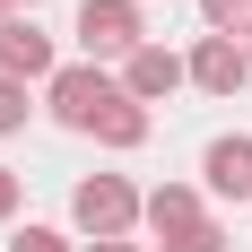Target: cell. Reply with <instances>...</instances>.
Wrapping results in <instances>:
<instances>
[{"label": "cell", "mask_w": 252, "mask_h": 252, "mask_svg": "<svg viewBox=\"0 0 252 252\" xmlns=\"http://www.w3.org/2000/svg\"><path fill=\"white\" fill-rule=\"evenodd\" d=\"M113 104H122V78L104 70V61H61V70L44 78V113L61 130H96Z\"/></svg>", "instance_id": "1"}, {"label": "cell", "mask_w": 252, "mask_h": 252, "mask_svg": "<svg viewBox=\"0 0 252 252\" xmlns=\"http://www.w3.org/2000/svg\"><path fill=\"white\" fill-rule=\"evenodd\" d=\"M139 209H148V191L130 174H87L70 191V226L87 235V244H122V235H139Z\"/></svg>", "instance_id": "2"}, {"label": "cell", "mask_w": 252, "mask_h": 252, "mask_svg": "<svg viewBox=\"0 0 252 252\" xmlns=\"http://www.w3.org/2000/svg\"><path fill=\"white\" fill-rule=\"evenodd\" d=\"M148 44V9L139 0H78V52L87 61H130Z\"/></svg>", "instance_id": "3"}, {"label": "cell", "mask_w": 252, "mask_h": 252, "mask_svg": "<svg viewBox=\"0 0 252 252\" xmlns=\"http://www.w3.org/2000/svg\"><path fill=\"white\" fill-rule=\"evenodd\" d=\"M52 70H61V52H52V35H44V26L26 18V9H18V18H0V78H18V87H44Z\"/></svg>", "instance_id": "4"}, {"label": "cell", "mask_w": 252, "mask_h": 252, "mask_svg": "<svg viewBox=\"0 0 252 252\" xmlns=\"http://www.w3.org/2000/svg\"><path fill=\"white\" fill-rule=\"evenodd\" d=\"M113 78H122V96H130V104H165L174 87H191V70H183V52H174V44H157V35H148L139 52H130V61H122Z\"/></svg>", "instance_id": "5"}, {"label": "cell", "mask_w": 252, "mask_h": 252, "mask_svg": "<svg viewBox=\"0 0 252 252\" xmlns=\"http://www.w3.org/2000/svg\"><path fill=\"white\" fill-rule=\"evenodd\" d=\"M183 70H191V87H200V96H244L252 52L235 44V35H200V44L183 52Z\"/></svg>", "instance_id": "6"}, {"label": "cell", "mask_w": 252, "mask_h": 252, "mask_svg": "<svg viewBox=\"0 0 252 252\" xmlns=\"http://www.w3.org/2000/svg\"><path fill=\"white\" fill-rule=\"evenodd\" d=\"M209 209H200V183H157L148 191V209H139V226L157 235V244H174V235H191Z\"/></svg>", "instance_id": "7"}, {"label": "cell", "mask_w": 252, "mask_h": 252, "mask_svg": "<svg viewBox=\"0 0 252 252\" xmlns=\"http://www.w3.org/2000/svg\"><path fill=\"white\" fill-rule=\"evenodd\" d=\"M200 174H209V191H218V200H252V139H244V130H226V139H209Z\"/></svg>", "instance_id": "8"}, {"label": "cell", "mask_w": 252, "mask_h": 252, "mask_svg": "<svg viewBox=\"0 0 252 252\" xmlns=\"http://www.w3.org/2000/svg\"><path fill=\"white\" fill-rule=\"evenodd\" d=\"M148 130H157V113H148V104H113V113H104V122H96V139H104V148H113V157H130V148H148Z\"/></svg>", "instance_id": "9"}, {"label": "cell", "mask_w": 252, "mask_h": 252, "mask_svg": "<svg viewBox=\"0 0 252 252\" xmlns=\"http://www.w3.org/2000/svg\"><path fill=\"white\" fill-rule=\"evenodd\" d=\"M200 26H209V35H235V44H244V35H252V0H200Z\"/></svg>", "instance_id": "10"}, {"label": "cell", "mask_w": 252, "mask_h": 252, "mask_svg": "<svg viewBox=\"0 0 252 252\" xmlns=\"http://www.w3.org/2000/svg\"><path fill=\"white\" fill-rule=\"evenodd\" d=\"M157 252H226V226H218V218H200L191 235H174V244H157Z\"/></svg>", "instance_id": "11"}, {"label": "cell", "mask_w": 252, "mask_h": 252, "mask_svg": "<svg viewBox=\"0 0 252 252\" xmlns=\"http://www.w3.org/2000/svg\"><path fill=\"white\" fill-rule=\"evenodd\" d=\"M9 252H78V244H70L61 226H18V235H9Z\"/></svg>", "instance_id": "12"}, {"label": "cell", "mask_w": 252, "mask_h": 252, "mask_svg": "<svg viewBox=\"0 0 252 252\" xmlns=\"http://www.w3.org/2000/svg\"><path fill=\"white\" fill-rule=\"evenodd\" d=\"M26 113H35V104H26V87H18V78H0V139H9V130H26Z\"/></svg>", "instance_id": "13"}, {"label": "cell", "mask_w": 252, "mask_h": 252, "mask_svg": "<svg viewBox=\"0 0 252 252\" xmlns=\"http://www.w3.org/2000/svg\"><path fill=\"white\" fill-rule=\"evenodd\" d=\"M18 209H26V174H18V165H0V226H9Z\"/></svg>", "instance_id": "14"}, {"label": "cell", "mask_w": 252, "mask_h": 252, "mask_svg": "<svg viewBox=\"0 0 252 252\" xmlns=\"http://www.w3.org/2000/svg\"><path fill=\"white\" fill-rule=\"evenodd\" d=\"M78 252H157V244H139V235H122V244H78Z\"/></svg>", "instance_id": "15"}, {"label": "cell", "mask_w": 252, "mask_h": 252, "mask_svg": "<svg viewBox=\"0 0 252 252\" xmlns=\"http://www.w3.org/2000/svg\"><path fill=\"white\" fill-rule=\"evenodd\" d=\"M9 9H26V18H35V0H9Z\"/></svg>", "instance_id": "16"}, {"label": "cell", "mask_w": 252, "mask_h": 252, "mask_svg": "<svg viewBox=\"0 0 252 252\" xmlns=\"http://www.w3.org/2000/svg\"><path fill=\"white\" fill-rule=\"evenodd\" d=\"M0 18H18V9H9V0H0Z\"/></svg>", "instance_id": "17"}, {"label": "cell", "mask_w": 252, "mask_h": 252, "mask_svg": "<svg viewBox=\"0 0 252 252\" xmlns=\"http://www.w3.org/2000/svg\"><path fill=\"white\" fill-rule=\"evenodd\" d=\"M244 52H252V35H244Z\"/></svg>", "instance_id": "18"}]
</instances>
